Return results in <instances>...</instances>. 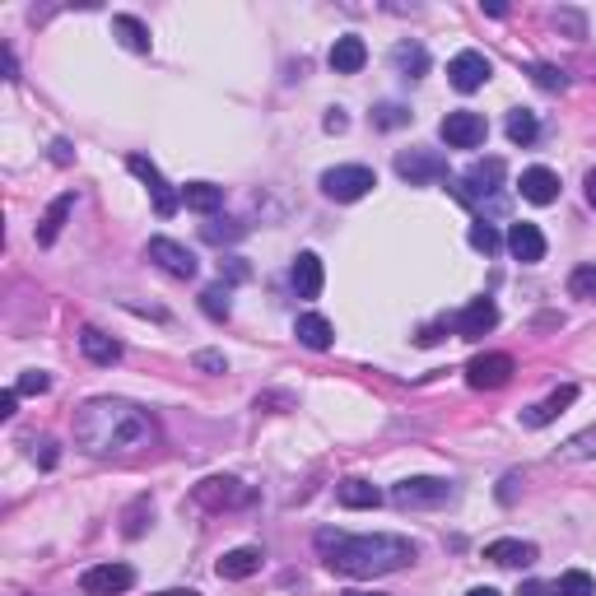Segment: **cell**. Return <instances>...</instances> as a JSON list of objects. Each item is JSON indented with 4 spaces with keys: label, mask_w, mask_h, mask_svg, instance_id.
<instances>
[{
    "label": "cell",
    "mask_w": 596,
    "mask_h": 596,
    "mask_svg": "<svg viewBox=\"0 0 596 596\" xmlns=\"http://www.w3.org/2000/svg\"><path fill=\"white\" fill-rule=\"evenodd\" d=\"M75 443L89 452V457H112V452H145V447L159 443V424L154 415L131 401H112V396H98L75 415Z\"/></svg>",
    "instance_id": "1"
},
{
    "label": "cell",
    "mask_w": 596,
    "mask_h": 596,
    "mask_svg": "<svg viewBox=\"0 0 596 596\" xmlns=\"http://www.w3.org/2000/svg\"><path fill=\"white\" fill-rule=\"evenodd\" d=\"M317 550L326 555V564L350 578H382L415 564V545L406 536H345V531L322 527L317 531Z\"/></svg>",
    "instance_id": "2"
},
{
    "label": "cell",
    "mask_w": 596,
    "mask_h": 596,
    "mask_svg": "<svg viewBox=\"0 0 596 596\" xmlns=\"http://www.w3.org/2000/svg\"><path fill=\"white\" fill-rule=\"evenodd\" d=\"M503 159H475L471 168H466V177H457L452 182V191H457L466 205H485L489 201V210H499L503 205Z\"/></svg>",
    "instance_id": "3"
},
{
    "label": "cell",
    "mask_w": 596,
    "mask_h": 596,
    "mask_svg": "<svg viewBox=\"0 0 596 596\" xmlns=\"http://www.w3.org/2000/svg\"><path fill=\"white\" fill-rule=\"evenodd\" d=\"M191 503L205 508V513H229V508L252 503V489L243 480H233V475H210V480H201V485L191 489Z\"/></svg>",
    "instance_id": "4"
},
{
    "label": "cell",
    "mask_w": 596,
    "mask_h": 596,
    "mask_svg": "<svg viewBox=\"0 0 596 596\" xmlns=\"http://www.w3.org/2000/svg\"><path fill=\"white\" fill-rule=\"evenodd\" d=\"M373 187H378V177H373V168H364V163H345V168H326L322 173V191L331 201H359V196H368Z\"/></svg>",
    "instance_id": "5"
},
{
    "label": "cell",
    "mask_w": 596,
    "mask_h": 596,
    "mask_svg": "<svg viewBox=\"0 0 596 596\" xmlns=\"http://www.w3.org/2000/svg\"><path fill=\"white\" fill-rule=\"evenodd\" d=\"M396 177L410 182V187H429V182L447 177V159L434 154V149H406V154H396Z\"/></svg>",
    "instance_id": "6"
},
{
    "label": "cell",
    "mask_w": 596,
    "mask_h": 596,
    "mask_svg": "<svg viewBox=\"0 0 596 596\" xmlns=\"http://www.w3.org/2000/svg\"><path fill=\"white\" fill-rule=\"evenodd\" d=\"M438 136H443V145H452V149H475V145H485L489 122L471 108H457V112H447L443 117Z\"/></svg>",
    "instance_id": "7"
},
{
    "label": "cell",
    "mask_w": 596,
    "mask_h": 596,
    "mask_svg": "<svg viewBox=\"0 0 596 596\" xmlns=\"http://www.w3.org/2000/svg\"><path fill=\"white\" fill-rule=\"evenodd\" d=\"M126 168H131V173H136L140 182L149 187V196H154V210H159V219H173L177 210H182V191L168 187V182H163V173L145 159V154H131V159H126Z\"/></svg>",
    "instance_id": "8"
},
{
    "label": "cell",
    "mask_w": 596,
    "mask_h": 596,
    "mask_svg": "<svg viewBox=\"0 0 596 596\" xmlns=\"http://www.w3.org/2000/svg\"><path fill=\"white\" fill-rule=\"evenodd\" d=\"M452 499V485L447 480H434V475H415V480H401L392 489L396 508H438V503Z\"/></svg>",
    "instance_id": "9"
},
{
    "label": "cell",
    "mask_w": 596,
    "mask_h": 596,
    "mask_svg": "<svg viewBox=\"0 0 596 596\" xmlns=\"http://www.w3.org/2000/svg\"><path fill=\"white\" fill-rule=\"evenodd\" d=\"M136 587V569L131 564H94V569L80 578L84 596H122Z\"/></svg>",
    "instance_id": "10"
},
{
    "label": "cell",
    "mask_w": 596,
    "mask_h": 596,
    "mask_svg": "<svg viewBox=\"0 0 596 596\" xmlns=\"http://www.w3.org/2000/svg\"><path fill=\"white\" fill-rule=\"evenodd\" d=\"M508 378H513V359L508 354H475L466 364V382L475 392H499Z\"/></svg>",
    "instance_id": "11"
},
{
    "label": "cell",
    "mask_w": 596,
    "mask_h": 596,
    "mask_svg": "<svg viewBox=\"0 0 596 596\" xmlns=\"http://www.w3.org/2000/svg\"><path fill=\"white\" fill-rule=\"evenodd\" d=\"M499 326V303L494 298H475V303H466V308L452 317V331H457L461 340H480L485 331H494Z\"/></svg>",
    "instance_id": "12"
},
{
    "label": "cell",
    "mask_w": 596,
    "mask_h": 596,
    "mask_svg": "<svg viewBox=\"0 0 596 596\" xmlns=\"http://www.w3.org/2000/svg\"><path fill=\"white\" fill-rule=\"evenodd\" d=\"M149 261L163 266L173 280H191V275H196V252H187V247L173 243V238H149Z\"/></svg>",
    "instance_id": "13"
},
{
    "label": "cell",
    "mask_w": 596,
    "mask_h": 596,
    "mask_svg": "<svg viewBox=\"0 0 596 596\" xmlns=\"http://www.w3.org/2000/svg\"><path fill=\"white\" fill-rule=\"evenodd\" d=\"M447 80H452V89H461V94H475V89L489 80L485 52H457L452 66H447Z\"/></svg>",
    "instance_id": "14"
},
{
    "label": "cell",
    "mask_w": 596,
    "mask_h": 596,
    "mask_svg": "<svg viewBox=\"0 0 596 596\" xmlns=\"http://www.w3.org/2000/svg\"><path fill=\"white\" fill-rule=\"evenodd\" d=\"M508 252H513L522 266H536V261H545V233L536 229V224H527V219H522V224H513V229H508Z\"/></svg>",
    "instance_id": "15"
},
{
    "label": "cell",
    "mask_w": 596,
    "mask_h": 596,
    "mask_svg": "<svg viewBox=\"0 0 596 596\" xmlns=\"http://www.w3.org/2000/svg\"><path fill=\"white\" fill-rule=\"evenodd\" d=\"M573 401H578V387H559V392H550L541 401V406H531V410H522V424H527V429H545V424L550 420H559V415H564V410L573 406Z\"/></svg>",
    "instance_id": "16"
},
{
    "label": "cell",
    "mask_w": 596,
    "mask_h": 596,
    "mask_svg": "<svg viewBox=\"0 0 596 596\" xmlns=\"http://www.w3.org/2000/svg\"><path fill=\"white\" fill-rule=\"evenodd\" d=\"M322 257L317 252H298L294 257V271H289V285H294L298 298H317L322 294Z\"/></svg>",
    "instance_id": "17"
},
{
    "label": "cell",
    "mask_w": 596,
    "mask_h": 596,
    "mask_svg": "<svg viewBox=\"0 0 596 596\" xmlns=\"http://www.w3.org/2000/svg\"><path fill=\"white\" fill-rule=\"evenodd\" d=\"M80 350H84L89 364L112 368L117 359H122V340H112L108 331H98V326H84V331H80Z\"/></svg>",
    "instance_id": "18"
},
{
    "label": "cell",
    "mask_w": 596,
    "mask_h": 596,
    "mask_svg": "<svg viewBox=\"0 0 596 596\" xmlns=\"http://www.w3.org/2000/svg\"><path fill=\"white\" fill-rule=\"evenodd\" d=\"M368 66V47L359 33H345V38H336V47H331V70L336 75H359V70Z\"/></svg>",
    "instance_id": "19"
},
{
    "label": "cell",
    "mask_w": 596,
    "mask_h": 596,
    "mask_svg": "<svg viewBox=\"0 0 596 596\" xmlns=\"http://www.w3.org/2000/svg\"><path fill=\"white\" fill-rule=\"evenodd\" d=\"M536 545L531 541H494L485 545V559L489 564H499V569H527V564H536Z\"/></svg>",
    "instance_id": "20"
},
{
    "label": "cell",
    "mask_w": 596,
    "mask_h": 596,
    "mask_svg": "<svg viewBox=\"0 0 596 596\" xmlns=\"http://www.w3.org/2000/svg\"><path fill=\"white\" fill-rule=\"evenodd\" d=\"M517 187H522V201H531V205H555L559 201V177L550 173V168H527Z\"/></svg>",
    "instance_id": "21"
},
{
    "label": "cell",
    "mask_w": 596,
    "mask_h": 596,
    "mask_svg": "<svg viewBox=\"0 0 596 596\" xmlns=\"http://www.w3.org/2000/svg\"><path fill=\"white\" fill-rule=\"evenodd\" d=\"M294 336H298V345H308V350H331L336 331H331V322H326L322 312H303L294 322Z\"/></svg>",
    "instance_id": "22"
},
{
    "label": "cell",
    "mask_w": 596,
    "mask_h": 596,
    "mask_svg": "<svg viewBox=\"0 0 596 596\" xmlns=\"http://www.w3.org/2000/svg\"><path fill=\"white\" fill-rule=\"evenodd\" d=\"M257 569H261V550H252V545L229 550V555L215 564V573H219V578H229V583H243V578H252Z\"/></svg>",
    "instance_id": "23"
},
{
    "label": "cell",
    "mask_w": 596,
    "mask_h": 596,
    "mask_svg": "<svg viewBox=\"0 0 596 596\" xmlns=\"http://www.w3.org/2000/svg\"><path fill=\"white\" fill-rule=\"evenodd\" d=\"M182 205L196 210V215H215L219 205H224V187H215V182H187L182 187Z\"/></svg>",
    "instance_id": "24"
},
{
    "label": "cell",
    "mask_w": 596,
    "mask_h": 596,
    "mask_svg": "<svg viewBox=\"0 0 596 596\" xmlns=\"http://www.w3.org/2000/svg\"><path fill=\"white\" fill-rule=\"evenodd\" d=\"M392 66L406 75V80H420L424 70H429V52H424L420 42H396L392 47Z\"/></svg>",
    "instance_id": "25"
},
{
    "label": "cell",
    "mask_w": 596,
    "mask_h": 596,
    "mask_svg": "<svg viewBox=\"0 0 596 596\" xmlns=\"http://www.w3.org/2000/svg\"><path fill=\"white\" fill-rule=\"evenodd\" d=\"M336 503L340 508H378L382 494L368 480H340L336 485Z\"/></svg>",
    "instance_id": "26"
},
{
    "label": "cell",
    "mask_w": 596,
    "mask_h": 596,
    "mask_svg": "<svg viewBox=\"0 0 596 596\" xmlns=\"http://www.w3.org/2000/svg\"><path fill=\"white\" fill-rule=\"evenodd\" d=\"M70 210H75V196H70V191H66V196H56L52 210H47V215H42V224H38V243L42 247L56 243V233H61V224H66Z\"/></svg>",
    "instance_id": "27"
},
{
    "label": "cell",
    "mask_w": 596,
    "mask_h": 596,
    "mask_svg": "<svg viewBox=\"0 0 596 596\" xmlns=\"http://www.w3.org/2000/svg\"><path fill=\"white\" fill-rule=\"evenodd\" d=\"M112 33L122 38L126 52H149V28L140 19H131V14H112Z\"/></svg>",
    "instance_id": "28"
},
{
    "label": "cell",
    "mask_w": 596,
    "mask_h": 596,
    "mask_svg": "<svg viewBox=\"0 0 596 596\" xmlns=\"http://www.w3.org/2000/svg\"><path fill=\"white\" fill-rule=\"evenodd\" d=\"M596 457V424L583 429V434H573L569 443L559 447V461H592Z\"/></svg>",
    "instance_id": "29"
},
{
    "label": "cell",
    "mask_w": 596,
    "mask_h": 596,
    "mask_svg": "<svg viewBox=\"0 0 596 596\" xmlns=\"http://www.w3.org/2000/svg\"><path fill=\"white\" fill-rule=\"evenodd\" d=\"M536 131H541V126H536V117H531L527 108L508 112V140H513V145H531V140H536Z\"/></svg>",
    "instance_id": "30"
},
{
    "label": "cell",
    "mask_w": 596,
    "mask_h": 596,
    "mask_svg": "<svg viewBox=\"0 0 596 596\" xmlns=\"http://www.w3.org/2000/svg\"><path fill=\"white\" fill-rule=\"evenodd\" d=\"M201 308H205V317H215V322H229V312H233L229 289H224V285H210V289L201 294Z\"/></svg>",
    "instance_id": "31"
},
{
    "label": "cell",
    "mask_w": 596,
    "mask_h": 596,
    "mask_svg": "<svg viewBox=\"0 0 596 596\" xmlns=\"http://www.w3.org/2000/svg\"><path fill=\"white\" fill-rule=\"evenodd\" d=\"M471 247H475V252H485V257H494V252L503 247L499 229H494V224H485V219H475V224H471Z\"/></svg>",
    "instance_id": "32"
},
{
    "label": "cell",
    "mask_w": 596,
    "mask_h": 596,
    "mask_svg": "<svg viewBox=\"0 0 596 596\" xmlns=\"http://www.w3.org/2000/svg\"><path fill=\"white\" fill-rule=\"evenodd\" d=\"M243 224H238V219H210V224H205L201 229V238L205 243H233V238H243Z\"/></svg>",
    "instance_id": "33"
},
{
    "label": "cell",
    "mask_w": 596,
    "mask_h": 596,
    "mask_svg": "<svg viewBox=\"0 0 596 596\" xmlns=\"http://www.w3.org/2000/svg\"><path fill=\"white\" fill-rule=\"evenodd\" d=\"M373 126H378V131H396V126H410V112L401 108V103H378V108H373Z\"/></svg>",
    "instance_id": "34"
},
{
    "label": "cell",
    "mask_w": 596,
    "mask_h": 596,
    "mask_svg": "<svg viewBox=\"0 0 596 596\" xmlns=\"http://www.w3.org/2000/svg\"><path fill=\"white\" fill-rule=\"evenodd\" d=\"M555 592H559V596H596V583L587 578L583 569H569V573H564V578L555 583Z\"/></svg>",
    "instance_id": "35"
},
{
    "label": "cell",
    "mask_w": 596,
    "mask_h": 596,
    "mask_svg": "<svg viewBox=\"0 0 596 596\" xmlns=\"http://www.w3.org/2000/svg\"><path fill=\"white\" fill-rule=\"evenodd\" d=\"M569 294L573 298H596V266L592 261H583V266L569 275Z\"/></svg>",
    "instance_id": "36"
},
{
    "label": "cell",
    "mask_w": 596,
    "mask_h": 596,
    "mask_svg": "<svg viewBox=\"0 0 596 596\" xmlns=\"http://www.w3.org/2000/svg\"><path fill=\"white\" fill-rule=\"evenodd\" d=\"M47 387H52V378H47L42 368H28L24 378L14 382V392H19V396H38V392H47Z\"/></svg>",
    "instance_id": "37"
},
{
    "label": "cell",
    "mask_w": 596,
    "mask_h": 596,
    "mask_svg": "<svg viewBox=\"0 0 596 596\" xmlns=\"http://www.w3.org/2000/svg\"><path fill=\"white\" fill-rule=\"evenodd\" d=\"M531 75H536L541 89H569V75H564L559 66H531Z\"/></svg>",
    "instance_id": "38"
},
{
    "label": "cell",
    "mask_w": 596,
    "mask_h": 596,
    "mask_svg": "<svg viewBox=\"0 0 596 596\" xmlns=\"http://www.w3.org/2000/svg\"><path fill=\"white\" fill-rule=\"evenodd\" d=\"M191 364L201 368V373H224V368H229V364H224V354H215V350H201Z\"/></svg>",
    "instance_id": "39"
},
{
    "label": "cell",
    "mask_w": 596,
    "mask_h": 596,
    "mask_svg": "<svg viewBox=\"0 0 596 596\" xmlns=\"http://www.w3.org/2000/svg\"><path fill=\"white\" fill-rule=\"evenodd\" d=\"M555 24H559V28H569L573 38H583V14H578V10H559V14H555Z\"/></svg>",
    "instance_id": "40"
},
{
    "label": "cell",
    "mask_w": 596,
    "mask_h": 596,
    "mask_svg": "<svg viewBox=\"0 0 596 596\" xmlns=\"http://www.w3.org/2000/svg\"><path fill=\"white\" fill-rule=\"evenodd\" d=\"M145 513H149V499H140L136 508H131V517H126V536H140V531H145V522H140Z\"/></svg>",
    "instance_id": "41"
},
{
    "label": "cell",
    "mask_w": 596,
    "mask_h": 596,
    "mask_svg": "<svg viewBox=\"0 0 596 596\" xmlns=\"http://www.w3.org/2000/svg\"><path fill=\"white\" fill-rule=\"evenodd\" d=\"M326 131H331V136H340V131H345V126H350V117H345V112H340V108H331V112H326Z\"/></svg>",
    "instance_id": "42"
},
{
    "label": "cell",
    "mask_w": 596,
    "mask_h": 596,
    "mask_svg": "<svg viewBox=\"0 0 596 596\" xmlns=\"http://www.w3.org/2000/svg\"><path fill=\"white\" fill-rule=\"evenodd\" d=\"M219 271L229 275L233 285H238V280H247V266H243V261H238V257H229V261H224V266H219Z\"/></svg>",
    "instance_id": "43"
},
{
    "label": "cell",
    "mask_w": 596,
    "mask_h": 596,
    "mask_svg": "<svg viewBox=\"0 0 596 596\" xmlns=\"http://www.w3.org/2000/svg\"><path fill=\"white\" fill-rule=\"evenodd\" d=\"M33 457H38L42 466H56V443H52V438H42V443H38V452H33Z\"/></svg>",
    "instance_id": "44"
},
{
    "label": "cell",
    "mask_w": 596,
    "mask_h": 596,
    "mask_svg": "<svg viewBox=\"0 0 596 596\" xmlns=\"http://www.w3.org/2000/svg\"><path fill=\"white\" fill-rule=\"evenodd\" d=\"M14 406H19V392H14V387H10V392L0 396V420H10V415H14Z\"/></svg>",
    "instance_id": "45"
},
{
    "label": "cell",
    "mask_w": 596,
    "mask_h": 596,
    "mask_svg": "<svg viewBox=\"0 0 596 596\" xmlns=\"http://www.w3.org/2000/svg\"><path fill=\"white\" fill-rule=\"evenodd\" d=\"M517 485H522V475H508V480H503V489H499V499L513 503L517 499Z\"/></svg>",
    "instance_id": "46"
},
{
    "label": "cell",
    "mask_w": 596,
    "mask_h": 596,
    "mask_svg": "<svg viewBox=\"0 0 596 596\" xmlns=\"http://www.w3.org/2000/svg\"><path fill=\"white\" fill-rule=\"evenodd\" d=\"M555 587H545V583H522L517 587V596H550Z\"/></svg>",
    "instance_id": "47"
},
{
    "label": "cell",
    "mask_w": 596,
    "mask_h": 596,
    "mask_svg": "<svg viewBox=\"0 0 596 596\" xmlns=\"http://www.w3.org/2000/svg\"><path fill=\"white\" fill-rule=\"evenodd\" d=\"M443 340V326H424L420 331V345H438Z\"/></svg>",
    "instance_id": "48"
},
{
    "label": "cell",
    "mask_w": 596,
    "mask_h": 596,
    "mask_svg": "<svg viewBox=\"0 0 596 596\" xmlns=\"http://www.w3.org/2000/svg\"><path fill=\"white\" fill-rule=\"evenodd\" d=\"M52 159L56 163H70V145H66V140H56V145H52Z\"/></svg>",
    "instance_id": "49"
},
{
    "label": "cell",
    "mask_w": 596,
    "mask_h": 596,
    "mask_svg": "<svg viewBox=\"0 0 596 596\" xmlns=\"http://www.w3.org/2000/svg\"><path fill=\"white\" fill-rule=\"evenodd\" d=\"M587 201L596 205V168H592V173H587Z\"/></svg>",
    "instance_id": "50"
},
{
    "label": "cell",
    "mask_w": 596,
    "mask_h": 596,
    "mask_svg": "<svg viewBox=\"0 0 596 596\" xmlns=\"http://www.w3.org/2000/svg\"><path fill=\"white\" fill-rule=\"evenodd\" d=\"M154 596H196L191 587H173V592H154Z\"/></svg>",
    "instance_id": "51"
},
{
    "label": "cell",
    "mask_w": 596,
    "mask_h": 596,
    "mask_svg": "<svg viewBox=\"0 0 596 596\" xmlns=\"http://www.w3.org/2000/svg\"><path fill=\"white\" fill-rule=\"evenodd\" d=\"M466 596H499V592H494V587H471Z\"/></svg>",
    "instance_id": "52"
},
{
    "label": "cell",
    "mask_w": 596,
    "mask_h": 596,
    "mask_svg": "<svg viewBox=\"0 0 596 596\" xmlns=\"http://www.w3.org/2000/svg\"><path fill=\"white\" fill-rule=\"evenodd\" d=\"M350 596H378V592H350Z\"/></svg>",
    "instance_id": "53"
}]
</instances>
